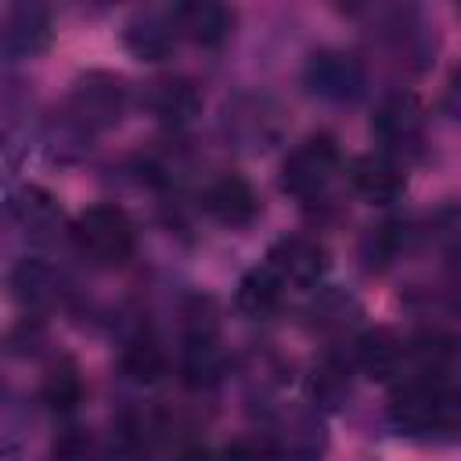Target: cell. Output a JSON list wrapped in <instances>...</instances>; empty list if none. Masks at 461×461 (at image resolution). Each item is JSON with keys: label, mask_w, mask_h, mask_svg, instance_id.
Segmentation results:
<instances>
[{"label": "cell", "mask_w": 461, "mask_h": 461, "mask_svg": "<svg viewBox=\"0 0 461 461\" xmlns=\"http://www.w3.org/2000/svg\"><path fill=\"white\" fill-rule=\"evenodd\" d=\"M68 234H72L76 249L90 263H97V267H119V263H126L130 252H133V241H137L130 216L119 205H108V202L83 209L72 220V230Z\"/></svg>", "instance_id": "1"}, {"label": "cell", "mask_w": 461, "mask_h": 461, "mask_svg": "<svg viewBox=\"0 0 461 461\" xmlns=\"http://www.w3.org/2000/svg\"><path fill=\"white\" fill-rule=\"evenodd\" d=\"M454 414V400L439 378L418 375L393 389L389 396V421L407 436H425L436 429H447Z\"/></svg>", "instance_id": "2"}, {"label": "cell", "mask_w": 461, "mask_h": 461, "mask_svg": "<svg viewBox=\"0 0 461 461\" xmlns=\"http://www.w3.org/2000/svg\"><path fill=\"white\" fill-rule=\"evenodd\" d=\"M339 144L331 133H310L303 144H295L281 166V187L295 198H317L331 176L339 173Z\"/></svg>", "instance_id": "3"}, {"label": "cell", "mask_w": 461, "mask_h": 461, "mask_svg": "<svg viewBox=\"0 0 461 461\" xmlns=\"http://www.w3.org/2000/svg\"><path fill=\"white\" fill-rule=\"evenodd\" d=\"M68 112L76 115V122H83L90 130L115 126L126 112V83L112 72H86L72 86Z\"/></svg>", "instance_id": "4"}, {"label": "cell", "mask_w": 461, "mask_h": 461, "mask_svg": "<svg viewBox=\"0 0 461 461\" xmlns=\"http://www.w3.org/2000/svg\"><path fill=\"white\" fill-rule=\"evenodd\" d=\"M306 86L324 101H353L364 90V65L357 54L339 47L313 50L306 61Z\"/></svg>", "instance_id": "5"}, {"label": "cell", "mask_w": 461, "mask_h": 461, "mask_svg": "<svg viewBox=\"0 0 461 461\" xmlns=\"http://www.w3.org/2000/svg\"><path fill=\"white\" fill-rule=\"evenodd\" d=\"M54 40V18L43 4H11L0 14V50L11 58H36Z\"/></svg>", "instance_id": "6"}, {"label": "cell", "mask_w": 461, "mask_h": 461, "mask_svg": "<svg viewBox=\"0 0 461 461\" xmlns=\"http://www.w3.org/2000/svg\"><path fill=\"white\" fill-rule=\"evenodd\" d=\"M267 267L281 277V285H317L328 270V249L313 238H281L267 252Z\"/></svg>", "instance_id": "7"}, {"label": "cell", "mask_w": 461, "mask_h": 461, "mask_svg": "<svg viewBox=\"0 0 461 461\" xmlns=\"http://www.w3.org/2000/svg\"><path fill=\"white\" fill-rule=\"evenodd\" d=\"M202 205H205V212H209L216 223H223V227H249V223L259 216V194H256V187H252L245 176H238V173L216 176V180L205 187Z\"/></svg>", "instance_id": "8"}, {"label": "cell", "mask_w": 461, "mask_h": 461, "mask_svg": "<svg viewBox=\"0 0 461 461\" xmlns=\"http://www.w3.org/2000/svg\"><path fill=\"white\" fill-rule=\"evenodd\" d=\"M421 122H425L421 101L407 90H396V94H385L378 101L375 119H371V133L385 148H403V144H414L421 137Z\"/></svg>", "instance_id": "9"}, {"label": "cell", "mask_w": 461, "mask_h": 461, "mask_svg": "<svg viewBox=\"0 0 461 461\" xmlns=\"http://www.w3.org/2000/svg\"><path fill=\"white\" fill-rule=\"evenodd\" d=\"M176 25L169 11H137L126 29H122V43L137 61H162L169 58V50L176 47Z\"/></svg>", "instance_id": "10"}, {"label": "cell", "mask_w": 461, "mask_h": 461, "mask_svg": "<svg viewBox=\"0 0 461 461\" xmlns=\"http://www.w3.org/2000/svg\"><path fill=\"white\" fill-rule=\"evenodd\" d=\"M169 14H173L176 32L202 43V47L223 43L234 29V11L223 4H212V0H187V4L169 7Z\"/></svg>", "instance_id": "11"}, {"label": "cell", "mask_w": 461, "mask_h": 461, "mask_svg": "<svg viewBox=\"0 0 461 461\" xmlns=\"http://www.w3.org/2000/svg\"><path fill=\"white\" fill-rule=\"evenodd\" d=\"M349 184L360 198L389 205L403 194V173L389 155H360L349 162Z\"/></svg>", "instance_id": "12"}, {"label": "cell", "mask_w": 461, "mask_h": 461, "mask_svg": "<svg viewBox=\"0 0 461 461\" xmlns=\"http://www.w3.org/2000/svg\"><path fill=\"white\" fill-rule=\"evenodd\" d=\"M11 216L32 238H50L61 227V205H58V198L50 191L36 187V184H22L11 194Z\"/></svg>", "instance_id": "13"}, {"label": "cell", "mask_w": 461, "mask_h": 461, "mask_svg": "<svg viewBox=\"0 0 461 461\" xmlns=\"http://www.w3.org/2000/svg\"><path fill=\"white\" fill-rule=\"evenodd\" d=\"M357 364L367 378H393L400 375V364H403V342L389 331V328H371L357 339Z\"/></svg>", "instance_id": "14"}, {"label": "cell", "mask_w": 461, "mask_h": 461, "mask_svg": "<svg viewBox=\"0 0 461 461\" xmlns=\"http://www.w3.org/2000/svg\"><path fill=\"white\" fill-rule=\"evenodd\" d=\"M220 375H223V349L216 342V331L198 324L184 346V382L202 389V385L220 382Z\"/></svg>", "instance_id": "15"}, {"label": "cell", "mask_w": 461, "mask_h": 461, "mask_svg": "<svg viewBox=\"0 0 461 461\" xmlns=\"http://www.w3.org/2000/svg\"><path fill=\"white\" fill-rule=\"evenodd\" d=\"M148 104H151V112L162 119V122H169V126H184V122H191L194 115H198V108H202V94H198V86L191 83V79H158L155 86H151V94H148Z\"/></svg>", "instance_id": "16"}, {"label": "cell", "mask_w": 461, "mask_h": 461, "mask_svg": "<svg viewBox=\"0 0 461 461\" xmlns=\"http://www.w3.org/2000/svg\"><path fill=\"white\" fill-rule=\"evenodd\" d=\"M281 292H285L281 277L267 263H259L249 274H241V281L234 288V306L241 313H249V317H267L281 303Z\"/></svg>", "instance_id": "17"}, {"label": "cell", "mask_w": 461, "mask_h": 461, "mask_svg": "<svg viewBox=\"0 0 461 461\" xmlns=\"http://www.w3.org/2000/svg\"><path fill=\"white\" fill-rule=\"evenodd\" d=\"M11 288H14L18 303L29 306V310H43V306H50L58 299V277L40 259L18 263V270L11 274Z\"/></svg>", "instance_id": "18"}, {"label": "cell", "mask_w": 461, "mask_h": 461, "mask_svg": "<svg viewBox=\"0 0 461 461\" xmlns=\"http://www.w3.org/2000/svg\"><path fill=\"white\" fill-rule=\"evenodd\" d=\"M119 364H122V371H126L133 382H140V385H151V382H158V378L166 375V353H162V346H158L151 335L130 339Z\"/></svg>", "instance_id": "19"}, {"label": "cell", "mask_w": 461, "mask_h": 461, "mask_svg": "<svg viewBox=\"0 0 461 461\" xmlns=\"http://www.w3.org/2000/svg\"><path fill=\"white\" fill-rule=\"evenodd\" d=\"M83 400V378L76 371L72 360H58L47 375H43V403L58 414H68L76 411Z\"/></svg>", "instance_id": "20"}, {"label": "cell", "mask_w": 461, "mask_h": 461, "mask_svg": "<svg viewBox=\"0 0 461 461\" xmlns=\"http://www.w3.org/2000/svg\"><path fill=\"white\" fill-rule=\"evenodd\" d=\"M313 400L321 403V407H339L346 396H349V371L342 367V364H335V360H328V364H321L317 371H313Z\"/></svg>", "instance_id": "21"}, {"label": "cell", "mask_w": 461, "mask_h": 461, "mask_svg": "<svg viewBox=\"0 0 461 461\" xmlns=\"http://www.w3.org/2000/svg\"><path fill=\"white\" fill-rule=\"evenodd\" d=\"M220 461H281L274 443L259 439V436H249V439H234L220 450Z\"/></svg>", "instance_id": "22"}, {"label": "cell", "mask_w": 461, "mask_h": 461, "mask_svg": "<svg viewBox=\"0 0 461 461\" xmlns=\"http://www.w3.org/2000/svg\"><path fill=\"white\" fill-rule=\"evenodd\" d=\"M54 461H94V447H90V436L72 429L65 432L58 443H54Z\"/></svg>", "instance_id": "23"}]
</instances>
